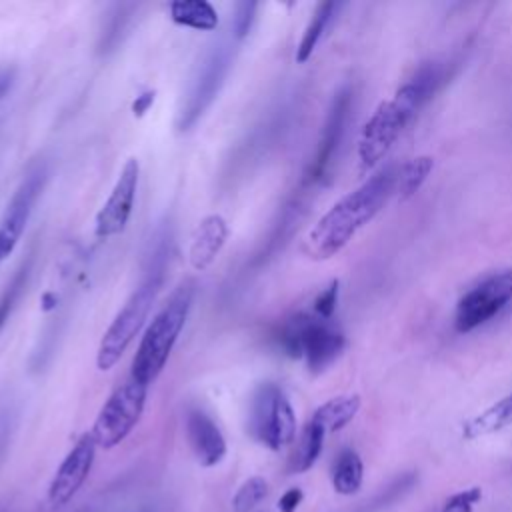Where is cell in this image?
<instances>
[{"instance_id":"603a6c76","label":"cell","mask_w":512,"mask_h":512,"mask_svg":"<svg viewBox=\"0 0 512 512\" xmlns=\"http://www.w3.org/2000/svg\"><path fill=\"white\" fill-rule=\"evenodd\" d=\"M30 270H32V258H26V262L20 264V268L12 274L10 282L6 284L4 292L0 294V330L4 328V324L8 322L12 310L18 304L20 296L24 294L28 278H30Z\"/></svg>"},{"instance_id":"ba28073f","label":"cell","mask_w":512,"mask_h":512,"mask_svg":"<svg viewBox=\"0 0 512 512\" xmlns=\"http://www.w3.org/2000/svg\"><path fill=\"white\" fill-rule=\"evenodd\" d=\"M250 432L270 450H280L296 436V416L292 404L272 382L260 384L252 396Z\"/></svg>"},{"instance_id":"9a60e30c","label":"cell","mask_w":512,"mask_h":512,"mask_svg":"<svg viewBox=\"0 0 512 512\" xmlns=\"http://www.w3.org/2000/svg\"><path fill=\"white\" fill-rule=\"evenodd\" d=\"M226 238H228V226L222 216L210 214V216L202 218L192 234V242H190V250H188L192 268L194 270L208 268L214 262V258L218 256Z\"/></svg>"},{"instance_id":"52a82bcc","label":"cell","mask_w":512,"mask_h":512,"mask_svg":"<svg viewBox=\"0 0 512 512\" xmlns=\"http://www.w3.org/2000/svg\"><path fill=\"white\" fill-rule=\"evenodd\" d=\"M146 394L148 384L136 380L134 376H128L120 386L114 388V392L102 404L90 432L96 446L114 448L132 432L144 412Z\"/></svg>"},{"instance_id":"8fae6325","label":"cell","mask_w":512,"mask_h":512,"mask_svg":"<svg viewBox=\"0 0 512 512\" xmlns=\"http://www.w3.org/2000/svg\"><path fill=\"white\" fill-rule=\"evenodd\" d=\"M138 176H140V164L136 158H128L114 182V188L102 208L96 214L94 232L98 238H110L120 234L132 214L136 190H138Z\"/></svg>"},{"instance_id":"d4e9b609","label":"cell","mask_w":512,"mask_h":512,"mask_svg":"<svg viewBox=\"0 0 512 512\" xmlns=\"http://www.w3.org/2000/svg\"><path fill=\"white\" fill-rule=\"evenodd\" d=\"M480 498H482V490L478 486H472L446 498L438 508V512H472L474 506L480 502Z\"/></svg>"},{"instance_id":"484cf974","label":"cell","mask_w":512,"mask_h":512,"mask_svg":"<svg viewBox=\"0 0 512 512\" xmlns=\"http://www.w3.org/2000/svg\"><path fill=\"white\" fill-rule=\"evenodd\" d=\"M256 10H258L256 2H238L236 4L234 20H232L236 40H242L250 32V28L254 24V18H256Z\"/></svg>"},{"instance_id":"4fadbf2b","label":"cell","mask_w":512,"mask_h":512,"mask_svg":"<svg viewBox=\"0 0 512 512\" xmlns=\"http://www.w3.org/2000/svg\"><path fill=\"white\" fill-rule=\"evenodd\" d=\"M350 102H352L350 90H340L332 100V106L328 110V116H326V122H324V128H322V134L318 140V150H316L312 166H310L312 182L320 180L326 174V170L340 146V140L344 136V126L348 120V112H350Z\"/></svg>"},{"instance_id":"9c48e42d","label":"cell","mask_w":512,"mask_h":512,"mask_svg":"<svg viewBox=\"0 0 512 512\" xmlns=\"http://www.w3.org/2000/svg\"><path fill=\"white\" fill-rule=\"evenodd\" d=\"M512 302V268L494 272L472 286L456 304L454 328L468 334L490 322Z\"/></svg>"},{"instance_id":"7c38bea8","label":"cell","mask_w":512,"mask_h":512,"mask_svg":"<svg viewBox=\"0 0 512 512\" xmlns=\"http://www.w3.org/2000/svg\"><path fill=\"white\" fill-rule=\"evenodd\" d=\"M96 456V442L92 434H84L76 440L72 450L66 454L62 464L58 466L50 488H48V498L54 506L66 504L84 484V480L90 474L92 462Z\"/></svg>"},{"instance_id":"7402d4cb","label":"cell","mask_w":512,"mask_h":512,"mask_svg":"<svg viewBox=\"0 0 512 512\" xmlns=\"http://www.w3.org/2000/svg\"><path fill=\"white\" fill-rule=\"evenodd\" d=\"M432 168H434V160L430 156H416L408 160L402 168H398V176H396L398 198L402 202L412 198L422 188Z\"/></svg>"},{"instance_id":"f1b7e54d","label":"cell","mask_w":512,"mask_h":512,"mask_svg":"<svg viewBox=\"0 0 512 512\" xmlns=\"http://www.w3.org/2000/svg\"><path fill=\"white\" fill-rule=\"evenodd\" d=\"M152 102H154V90H148V92L136 96V100H134V104H132L134 114H136V116H142V114L152 106Z\"/></svg>"},{"instance_id":"ffe728a7","label":"cell","mask_w":512,"mask_h":512,"mask_svg":"<svg viewBox=\"0 0 512 512\" xmlns=\"http://www.w3.org/2000/svg\"><path fill=\"white\" fill-rule=\"evenodd\" d=\"M364 478V464L352 448H344L334 460L332 484L338 494H354L360 490Z\"/></svg>"},{"instance_id":"f546056e","label":"cell","mask_w":512,"mask_h":512,"mask_svg":"<svg viewBox=\"0 0 512 512\" xmlns=\"http://www.w3.org/2000/svg\"><path fill=\"white\" fill-rule=\"evenodd\" d=\"M14 78H16V74H14L12 68L0 70V100L10 92V88L14 84Z\"/></svg>"},{"instance_id":"7a4b0ae2","label":"cell","mask_w":512,"mask_h":512,"mask_svg":"<svg viewBox=\"0 0 512 512\" xmlns=\"http://www.w3.org/2000/svg\"><path fill=\"white\" fill-rule=\"evenodd\" d=\"M438 84V66L424 64L394 92L392 98L382 100L374 108L358 138V162L362 170H372L386 158L400 134L416 118L422 106L434 96Z\"/></svg>"},{"instance_id":"e0dca14e","label":"cell","mask_w":512,"mask_h":512,"mask_svg":"<svg viewBox=\"0 0 512 512\" xmlns=\"http://www.w3.org/2000/svg\"><path fill=\"white\" fill-rule=\"evenodd\" d=\"M360 410V396L358 394H344L330 398L328 402L320 404L310 420H314L326 434L342 430L346 424L354 420Z\"/></svg>"},{"instance_id":"5bb4252c","label":"cell","mask_w":512,"mask_h":512,"mask_svg":"<svg viewBox=\"0 0 512 512\" xmlns=\"http://www.w3.org/2000/svg\"><path fill=\"white\" fill-rule=\"evenodd\" d=\"M186 438L202 466H216L226 456V440L216 422L200 408L186 414Z\"/></svg>"},{"instance_id":"5b68a950","label":"cell","mask_w":512,"mask_h":512,"mask_svg":"<svg viewBox=\"0 0 512 512\" xmlns=\"http://www.w3.org/2000/svg\"><path fill=\"white\" fill-rule=\"evenodd\" d=\"M280 344L288 356L304 358L312 372H322L342 354L346 338L332 320L302 312L286 322Z\"/></svg>"},{"instance_id":"ac0fdd59","label":"cell","mask_w":512,"mask_h":512,"mask_svg":"<svg viewBox=\"0 0 512 512\" xmlns=\"http://www.w3.org/2000/svg\"><path fill=\"white\" fill-rule=\"evenodd\" d=\"M170 18L186 28L210 32L218 26V12L206 0H174L168 6Z\"/></svg>"},{"instance_id":"2e32d148","label":"cell","mask_w":512,"mask_h":512,"mask_svg":"<svg viewBox=\"0 0 512 512\" xmlns=\"http://www.w3.org/2000/svg\"><path fill=\"white\" fill-rule=\"evenodd\" d=\"M510 424H512V392H508L506 396L496 400L492 406H488L486 410L470 418L462 428V436L468 440H474L480 436L500 432Z\"/></svg>"},{"instance_id":"6da1fadb","label":"cell","mask_w":512,"mask_h":512,"mask_svg":"<svg viewBox=\"0 0 512 512\" xmlns=\"http://www.w3.org/2000/svg\"><path fill=\"white\" fill-rule=\"evenodd\" d=\"M396 176L398 168L386 166L342 196L308 232L304 240L306 254L314 260L338 254L382 210L388 196L396 190Z\"/></svg>"},{"instance_id":"8992f818","label":"cell","mask_w":512,"mask_h":512,"mask_svg":"<svg viewBox=\"0 0 512 512\" xmlns=\"http://www.w3.org/2000/svg\"><path fill=\"white\" fill-rule=\"evenodd\" d=\"M232 56V44L214 42L206 50L202 60L196 64L176 116V128L180 132L190 130L216 100L220 88L224 86V78L230 70Z\"/></svg>"},{"instance_id":"d6986e66","label":"cell","mask_w":512,"mask_h":512,"mask_svg":"<svg viewBox=\"0 0 512 512\" xmlns=\"http://www.w3.org/2000/svg\"><path fill=\"white\" fill-rule=\"evenodd\" d=\"M338 8H340L338 2H322V4L316 6V10H314V14H312L302 38H300V44L296 48V62L298 64H304L314 54L318 42L326 34V30H328L330 22L334 20Z\"/></svg>"},{"instance_id":"83f0119b","label":"cell","mask_w":512,"mask_h":512,"mask_svg":"<svg viewBox=\"0 0 512 512\" xmlns=\"http://www.w3.org/2000/svg\"><path fill=\"white\" fill-rule=\"evenodd\" d=\"M302 498H304V494H302L300 488H290V490H286V492L280 496V500H278L280 512H296V508L300 506Z\"/></svg>"},{"instance_id":"277c9868","label":"cell","mask_w":512,"mask_h":512,"mask_svg":"<svg viewBox=\"0 0 512 512\" xmlns=\"http://www.w3.org/2000/svg\"><path fill=\"white\" fill-rule=\"evenodd\" d=\"M194 300V282H182L156 312L144 330L132 360L130 376L144 384H152L166 366L170 352L186 324Z\"/></svg>"},{"instance_id":"44dd1931","label":"cell","mask_w":512,"mask_h":512,"mask_svg":"<svg viewBox=\"0 0 512 512\" xmlns=\"http://www.w3.org/2000/svg\"><path fill=\"white\" fill-rule=\"evenodd\" d=\"M324 436H326V432L314 420L306 422V426L298 438V444L292 452V458H290L292 472H306L308 468H312V464L318 460V456L322 452Z\"/></svg>"},{"instance_id":"3957f363","label":"cell","mask_w":512,"mask_h":512,"mask_svg":"<svg viewBox=\"0 0 512 512\" xmlns=\"http://www.w3.org/2000/svg\"><path fill=\"white\" fill-rule=\"evenodd\" d=\"M168 260V246L166 236L160 238V242L154 246V250L148 254V264L144 270V276L138 284V288L128 296L120 312L114 316L106 332L102 334V340L98 344L96 352V366L98 370L106 372L110 370L126 352V348L132 344V340L138 336V332L144 328L148 314L158 298V292L164 282V270Z\"/></svg>"},{"instance_id":"4316f807","label":"cell","mask_w":512,"mask_h":512,"mask_svg":"<svg viewBox=\"0 0 512 512\" xmlns=\"http://www.w3.org/2000/svg\"><path fill=\"white\" fill-rule=\"evenodd\" d=\"M338 292H340V282L332 280L314 300V314L324 318V320H332V314L336 310L338 304Z\"/></svg>"},{"instance_id":"cb8c5ba5","label":"cell","mask_w":512,"mask_h":512,"mask_svg":"<svg viewBox=\"0 0 512 512\" xmlns=\"http://www.w3.org/2000/svg\"><path fill=\"white\" fill-rule=\"evenodd\" d=\"M268 494V484L264 478L260 476H252L248 478L238 492L232 498V506L236 512H252Z\"/></svg>"},{"instance_id":"30bf717a","label":"cell","mask_w":512,"mask_h":512,"mask_svg":"<svg viewBox=\"0 0 512 512\" xmlns=\"http://www.w3.org/2000/svg\"><path fill=\"white\" fill-rule=\"evenodd\" d=\"M48 178V168L44 162L34 164L26 176L22 178V182L18 184V188L14 190L10 202L6 204V210L0 218V264L14 252V248L18 246L24 228L32 216L34 204L40 198L44 184Z\"/></svg>"}]
</instances>
